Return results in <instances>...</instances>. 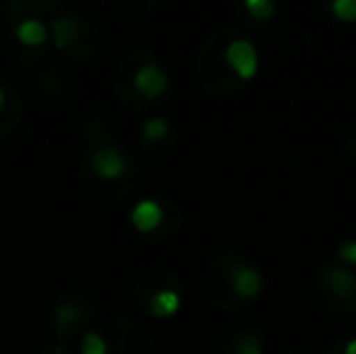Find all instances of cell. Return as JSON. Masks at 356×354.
I'll list each match as a JSON object with an SVG mask.
<instances>
[{
    "mask_svg": "<svg viewBox=\"0 0 356 354\" xmlns=\"http://www.w3.org/2000/svg\"><path fill=\"white\" fill-rule=\"evenodd\" d=\"M168 131H170L168 122H165V119H160V117H153V119H148V122H145L143 138H145V141H163V138L168 136Z\"/></svg>",
    "mask_w": 356,
    "mask_h": 354,
    "instance_id": "10",
    "label": "cell"
},
{
    "mask_svg": "<svg viewBox=\"0 0 356 354\" xmlns=\"http://www.w3.org/2000/svg\"><path fill=\"white\" fill-rule=\"evenodd\" d=\"M3 104H5V90L0 88V107H3Z\"/></svg>",
    "mask_w": 356,
    "mask_h": 354,
    "instance_id": "17",
    "label": "cell"
},
{
    "mask_svg": "<svg viewBox=\"0 0 356 354\" xmlns=\"http://www.w3.org/2000/svg\"><path fill=\"white\" fill-rule=\"evenodd\" d=\"M75 316H78V311H75L73 306H61L56 311V316H54V321H56V325L61 328V330H68V325L75 323Z\"/></svg>",
    "mask_w": 356,
    "mask_h": 354,
    "instance_id": "14",
    "label": "cell"
},
{
    "mask_svg": "<svg viewBox=\"0 0 356 354\" xmlns=\"http://www.w3.org/2000/svg\"><path fill=\"white\" fill-rule=\"evenodd\" d=\"M92 170L104 179H117L127 172V158L117 148H99L92 153Z\"/></svg>",
    "mask_w": 356,
    "mask_h": 354,
    "instance_id": "3",
    "label": "cell"
},
{
    "mask_svg": "<svg viewBox=\"0 0 356 354\" xmlns=\"http://www.w3.org/2000/svg\"><path fill=\"white\" fill-rule=\"evenodd\" d=\"M330 10L339 22H356V0H332Z\"/></svg>",
    "mask_w": 356,
    "mask_h": 354,
    "instance_id": "11",
    "label": "cell"
},
{
    "mask_svg": "<svg viewBox=\"0 0 356 354\" xmlns=\"http://www.w3.org/2000/svg\"><path fill=\"white\" fill-rule=\"evenodd\" d=\"M225 61L238 73V78L250 81V78H254V73L259 68V54L250 39H235L225 49Z\"/></svg>",
    "mask_w": 356,
    "mask_h": 354,
    "instance_id": "1",
    "label": "cell"
},
{
    "mask_svg": "<svg viewBox=\"0 0 356 354\" xmlns=\"http://www.w3.org/2000/svg\"><path fill=\"white\" fill-rule=\"evenodd\" d=\"M15 34H17V39L24 47H42L49 39L47 24L39 22V19H24V22H19L17 27H15Z\"/></svg>",
    "mask_w": 356,
    "mask_h": 354,
    "instance_id": "8",
    "label": "cell"
},
{
    "mask_svg": "<svg viewBox=\"0 0 356 354\" xmlns=\"http://www.w3.org/2000/svg\"><path fill=\"white\" fill-rule=\"evenodd\" d=\"M75 34H78V22H75V19H71V17L54 19V37H56L58 49H66L75 39Z\"/></svg>",
    "mask_w": 356,
    "mask_h": 354,
    "instance_id": "9",
    "label": "cell"
},
{
    "mask_svg": "<svg viewBox=\"0 0 356 354\" xmlns=\"http://www.w3.org/2000/svg\"><path fill=\"white\" fill-rule=\"evenodd\" d=\"M344 354H356V337L347 342V347H344Z\"/></svg>",
    "mask_w": 356,
    "mask_h": 354,
    "instance_id": "16",
    "label": "cell"
},
{
    "mask_svg": "<svg viewBox=\"0 0 356 354\" xmlns=\"http://www.w3.org/2000/svg\"><path fill=\"white\" fill-rule=\"evenodd\" d=\"M243 5L254 19H269L274 15V0H243Z\"/></svg>",
    "mask_w": 356,
    "mask_h": 354,
    "instance_id": "12",
    "label": "cell"
},
{
    "mask_svg": "<svg viewBox=\"0 0 356 354\" xmlns=\"http://www.w3.org/2000/svg\"><path fill=\"white\" fill-rule=\"evenodd\" d=\"M339 260H342L344 265L356 267V241H349V243H344V246L339 248Z\"/></svg>",
    "mask_w": 356,
    "mask_h": 354,
    "instance_id": "15",
    "label": "cell"
},
{
    "mask_svg": "<svg viewBox=\"0 0 356 354\" xmlns=\"http://www.w3.org/2000/svg\"><path fill=\"white\" fill-rule=\"evenodd\" d=\"M134 88L143 95L145 99L160 97V95L168 90V76L160 66L155 63H145L136 71V78H134Z\"/></svg>",
    "mask_w": 356,
    "mask_h": 354,
    "instance_id": "2",
    "label": "cell"
},
{
    "mask_svg": "<svg viewBox=\"0 0 356 354\" xmlns=\"http://www.w3.org/2000/svg\"><path fill=\"white\" fill-rule=\"evenodd\" d=\"M179 306H182V298H179V293L172 291V289H163V291L153 293V298H150V313H153L155 318L175 316V313L179 311Z\"/></svg>",
    "mask_w": 356,
    "mask_h": 354,
    "instance_id": "7",
    "label": "cell"
},
{
    "mask_svg": "<svg viewBox=\"0 0 356 354\" xmlns=\"http://www.w3.org/2000/svg\"><path fill=\"white\" fill-rule=\"evenodd\" d=\"M230 284H233L235 293L243 298H257L259 293H262V274L257 272L254 267H235L233 272H230Z\"/></svg>",
    "mask_w": 356,
    "mask_h": 354,
    "instance_id": "4",
    "label": "cell"
},
{
    "mask_svg": "<svg viewBox=\"0 0 356 354\" xmlns=\"http://www.w3.org/2000/svg\"><path fill=\"white\" fill-rule=\"evenodd\" d=\"M83 354H104L107 352V342L97 335V332H88L83 337V345H80Z\"/></svg>",
    "mask_w": 356,
    "mask_h": 354,
    "instance_id": "13",
    "label": "cell"
},
{
    "mask_svg": "<svg viewBox=\"0 0 356 354\" xmlns=\"http://www.w3.org/2000/svg\"><path fill=\"white\" fill-rule=\"evenodd\" d=\"M131 223L136 231L141 233H150L163 223V207L153 199H143L134 207L131 211Z\"/></svg>",
    "mask_w": 356,
    "mask_h": 354,
    "instance_id": "6",
    "label": "cell"
},
{
    "mask_svg": "<svg viewBox=\"0 0 356 354\" xmlns=\"http://www.w3.org/2000/svg\"><path fill=\"white\" fill-rule=\"evenodd\" d=\"M320 279H323V284L330 291H334L342 298H352L356 293V277L342 267H334V265L325 267L323 272H320Z\"/></svg>",
    "mask_w": 356,
    "mask_h": 354,
    "instance_id": "5",
    "label": "cell"
}]
</instances>
